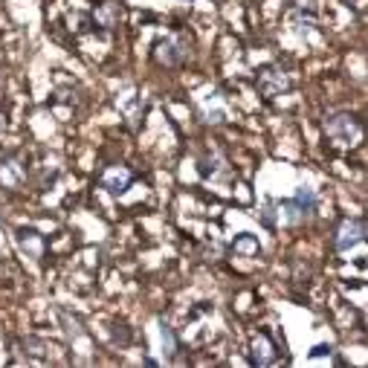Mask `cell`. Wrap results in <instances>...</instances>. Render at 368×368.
<instances>
[{
  "label": "cell",
  "instance_id": "obj_9",
  "mask_svg": "<svg viewBox=\"0 0 368 368\" xmlns=\"http://www.w3.org/2000/svg\"><path fill=\"white\" fill-rule=\"evenodd\" d=\"M93 21H96L102 29H114V26H119V21H122V6L114 4V0H107V4L96 6Z\"/></svg>",
  "mask_w": 368,
  "mask_h": 368
},
{
  "label": "cell",
  "instance_id": "obj_3",
  "mask_svg": "<svg viewBox=\"0 0 368 368\" xmlns=\"http://www.w3.org/2000/svg\"><path fill=\"white\" fill-rule=\"evenodd\" d=\"M290 76L284 70H278V67H267V70H261L259 72V90L264 93V96H270V99H276V96H281V93H287L290 90Z\"/></svg>",
  "mask_w": 368,
  "mask_h": 368
},
{
  "label": "cell",
  "instance_id": "obj_8",
  "mask_svg": "<svg viewBox=\"0 0 368 368\" xmlns=\"http://www.w3.org/2000/svg\"><path fill=\"white\" fill-rule=\"evenodd\" d=\"M252 362L255 365H273L276 362V342L267 334H259L252 340Z\"/></svg>",
  "mask_w": 368,
  "mask_h": 368
},
{
  "label": "cell",
  "instance_id": "obj_1",
  "mask_svg": "<svg viewBox=\"0 0 368 368\" xmlns=\"http://www.w3.org/2000/svg\"><path fill=\"white\" fill-rule=\"evenodd\" d=\"M325 134L340 142V145H357L362 139V125L354 114H348V110H340V114H328L325 122H322Z\"/></svg>",
  "mask_w": 368,
  "mask_h": 368
},
{
  "label": "cell",
  "instance_id": "obj_7",
  "mask_svg": "<svg viewBox=\"0 0 368 368\" xmlns=\"http://www.w3.org/2000/svg\"><path fill=\"white\" fill-rule=\"evenodd\" d=\"M23 180H26V171H23V166L18 160H12V157L0 160V186L4 189H21Z\"/></svg>",
  "mask_w": 368,
  "mask_h": 368
},
{
  "label": "cell",
  "instance_id": "obj_15",
  "mask_svg": "<svg viewBox=\"0 0 368 368\" xmlns=\"http://www.w3.org/2000/svg\"><path fill=\"white\" fill-rule=\"evenodd\" d=\"M264 224L267 227H276V203H264Z\"/></svg>",
  "mask_w": 368,
  "mask_h": 368
},
{
  "label": "cell",
  "instance_id": "obj_2",
  "mask_svg": "<svg viewBox=\"0 0 368 368\" xmlns=\"http://www.w3.org/2000/svg\"><path fill=\"white\" fill-rule=\"evenodd\" d=\"M365 241V220L362 217H348V220H342L340 224V229H337V249L340 252H348V249H354V247H359Z\"/></svg>",
  "mask_w": 368,
  "mask_h": 368
},
{
  "label": "cell",
  "instance_id": "obj_13",
  "mask_svg": "<svg viewBox=\"0 0 368 368\" xmlns=\"http://www.w3.org/2000/svg\"><path fill=\"white\" fill-rule=\"evenodd\" d=\"M160 337H163V354L166 357H174V348H177V340H174V334H171V328L168 325H160Z\"/></svg>",
  "mask_w": 368,
  "mask_h": 368
},
{
  "label": "cell",
  "instance_id": "obj_16",
  "mask_svg": "<svg viewBox=\"0 0 368 368\" xmlns=\"http://www.w3.org/2000/svg\"><path fill=\"white\" fill-rule=\"evenodd\" d=\"M0 131H4V119H0Z\"/></svg>",
  "mask_w": 368,
  "mask_h": 368
},
{
  "label": "cell",
  "instance_id": "obj_11",
  "mask_svg": "<svg viewBox=\"0 0 368 368\" xmlns=\"http://www.w3.org/2000/svg\"><path fill=\"white\" fill-rule=\"evenodd\" d=\"M276 217L281 220V224H299V220H305L308 215L296 206V200H281V203H276Z\"/></svg>",
  "mask_w": 368,
  "mask_h": 368
},
{
  "label": "cell",
  "instance_id": "obj_10",
  "mask_svg": "<svg viewBox=\"0 0 368 368\" xmlns=\"http://www.w3.org/2000/svg\"><path fill=\"white\" fill-rule=\"evenodd\" d=\"M232 252L238 255V259H255V255L261 252V244L255 235H238L235 244H232Z\"/></svg>",
  "mask_w": 368,
  "mask_h": 368
},
{
  "label": "cell",
  "instance_id": "obj_12",
  "mask_svg": "<svg viewBox=\"0 0 368 368\" xmlns=\"http://www.w3.org/2000/svg\"><path fill=\"white\" fill-rule=\"evenodd\" d=\"M293 200H296V206H299L305 215H310L313 206H316V192L308 189V186H299V189H296V197H293Z\"/></svg>",
  "mask_w": 368,
  "mask_h": 368
},
{
  "label": "cell",
  "instance_id": "obj_4",
  "mask_svg": "<svg viewBox=\"0 0 368 368\" xmlns=\"http://www.w3.org/2000/svg\"><path fill=\"white\" fill-rule=\"evenodd\" d=\"M131 186V171L125 166H110L102 171V189H107L110 195H125Z\"/></svg>",
  "mask_w": 368,
  "mask_h": 368
},
{
  "label": "cell",
  "instance_id": "obj_14",
  "mask_svg": "<svg viewBox=\"0 0 368 368\" xmlns=\"http://www.w3.org/2000/svg\"><path fill=\"white\" fill-rule=\"evenodd\" d=\"M206 122H212V125L227 122V110H224V107H215V110H209V119H206Z\"/></svg>",
  "mask_w": 368,
  "mask_h": 368
},
{
  "label": "cell",
  "instance_id": "obj_5",
  "mask_svg": "<svg viewBox=\"0 0 368 368\" xmlns=\"http://www.w3.org/2000/svg\"><path fill=\"white\" fill-rule=\"evenodd\" d=\"M18 247H21V252L26 255V259H32V261H41L44 259V235L41 232L21 229L18 232Z\"/></svg>",
  "mask_w": 368,
  "mask_h": 368
},
{
  "label": "cell",
  "instance_id": "obj_6",
  "mask_svg": "<svg viewBox=\"0 0 368 368\" xmlns=\"http://www.w3.org/2000/svg\"><path fill=\"white\" fill-rule=\"evenodd\" d=\"M183 55H186V44H183L180 38H166V41H160L157 50H154V58H157L160 64H166V67L180 64Z\"/></svg>",
  "mask_w": 368,
  "mask_h": 368
}]
</instances>
